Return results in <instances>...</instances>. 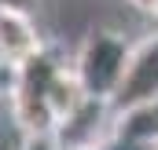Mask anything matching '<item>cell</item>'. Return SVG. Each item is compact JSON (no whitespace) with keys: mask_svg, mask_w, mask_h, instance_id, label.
I'll return each mask as SVG.
<instances>
[{"mask_svg":"<svg viewBox=\"0 0 158 150\" xmlns=\"http://www.w3.org/2000/svg\"><path fill=\"white\" fill-rule=\"evenodd\" d=\"M7 103L22 139H55L92 99L77 77L74 55L48 44L37 59L19 66Z\"/></svg>","mask_w":158,"mask_h":150,"instance_id":"6da1fadb","label":"cell"},{"mask_svg":"<svg viewBox=\"0 0 158 150\" xmlns=\"http://www.w3.org/2000/svg\"><path fill=\"white\" fill-rule=\"evenodd\" d=\"M132 48H136V40H129L121 30H92L81 40L74 66H77V77L92 103L110 106V99L118 95L121 81H125Z\"/></svg>","mask_w":158,"mask_h":150,"instance_id":"7a4b0ae2","label":"cell"},{"mask_svg":"<svg viewBox=\"0 0 158 150\" xmlns=\"http://www.w3.org/2000/svg\"><path fill=\"white\" fill-rule=\"evenodd\" d=\"M155 99H158V30L136 40L125 81H121L118 95L110 99V113L121 117V113L136 110V106H147Z\"/></svg>","mask_w":158,"mask_h":150,"instance_id":"3957f363","label":"cell"},{"mask_svg":"<svg viewBox=\"0 0 158 150\" xmlns=\"http://www.w3.org/2000/svg\"><path fill=\"white\" fill-rule=\"evenodd\" d=\"M48 44L40 40L37 18L19 15V11H0V62L7 66H26L30 59H37Z\"/></svg>","mask_w":158,"mask_h":150,"instance_id":"277c9868","label":"cell"},{"mask_svg":"<svg viewBox=\"0 0 158 150\" xmlns=\"http://www.w3.org/2000/svg\"><path fill=\"white\" fill-rule=\"evenodd\" d=\"M110 143L129 150H143L158 143V99L147 106H136V110L114 117V132H110Z\"/></svg>","mask_w":158,"mask_h":150,"instance_id":"5b68a950","label":"cell"},{"mask_svg":"<svg viewBox=\"0 0 158 150\" xmlns=\"http://www.w3.org/2000/svg\"><path fill=\"white\" fill-rule=\"evenodd\" d=\"M0 11H19V15H30V18H37L40 0H0Z\"/></svg>","mask_w":158,"mask_h":150,"instance_id":"8992f818","label":"cell"},{"mask_svg":"<svg viewBox=\"0 0 158 150\" xmlns=\"http://www.w3.org/2000/svg\"><path fill=\"white\" fill-rule=\"evenodd\" d=\"M15 77H19V70H15V66L0 62V99H11V88H15Z\"/></svg>","mask_w":158,"mask_h":150,"instance_id":"52a82bcc","label":"cell"},{"mask_svg":"<svg viewBox=\"0 0 158 150\" xmlns=\"http://www.w3.org/2000/svg\"><path fill=\"white\" fill-rule=\"evenodd\" d=\"M19 150H55V139H22Z\"/></svg>","mask_w":158,"mask_h":150,"instance_id":"ba28073f","label":"cell"},{"mask_svg":"<svg viewBox=\"0 0 158 150\" xmlns=\"http://www.w3.org/2000/svg\"><path fill=\"white\" fill-rule=\"evenodd\" d=\"M55 150H103V147H88V143H55Z\"/></svg>","mask_w":158,"mask_h":150,"instance_id":"9c48e42d","label":"cell"},{"mask_svg":"<svg viewBox=\"0 0 158 150\" xmlns=\"http://www.w3.org/2000/svg\"><path fill=\"white\" fill-rule=\"evenodd\" d=\"M129 4H132V7H140V11H151V4H155V0H129Z\"/></svg>","mask_w":158,"mask_h":150,"instance_id":"30bf717a","label":"cell"},{"mask_svg":"<svg viewBox=\"0 0 158 150\" xmlns=\"http://www.w3.org/2000/svg\"><path fill=\"white\" fill-rule=\"evenodd\" d=\"M151 15H155V18H158V0H155V4H151Z\"/></svg>","mask_w":158,"mask_h":150,"instance_id":"8fae6325","label":"cell"},{"mask_svg":"<svg viewBox=\"0 0 158 150\" xmlns=\"http://www.w3.org/2000/svg\"><path fill=\"white\" fill-rule=\"evenodd\" d=\"M143 150H158V143H151V147H143Z\"/></svg>","mask_w":158,"mask_h":150,"instance_id":"7c38bea8","label":"cell"}]
</instances>
